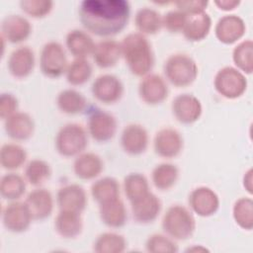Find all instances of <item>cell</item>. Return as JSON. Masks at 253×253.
<instances>
[{
    "mask_svg": "<svg viewBox=\"0 0 253 253\" xmlns=\"http://www.w3.org/2000/svg\"><path fill=\"white\" fill-rule=\"evenodd\" d=\"M78 15L86 32L111 39L127 26L130 5L126 0H84L79 5Z\"/></svg>",
    "mask_w": 253,
    "mask_h": 253,
    "instance_id": "1",
    "label": "cell"
},
{
    "mask_svg": "<svg viewBox=\"0 0 253 253\" xmlns=\"http://www.w3.org/2000/svg\"><path fill=\"white\" fill-rule=\"evenodd\" d=\"M121 46L122 57L132 75L144 77L150 73L154 66V52L145 36L130 33L123 39Z\"/></svg>",
    "mask_w": 253,
    "mask_h": 253,
    "instance_id": "2",
    "label": "cell"
},
{
    "mask_svg": "<svg viewBox=\"0 0 253 253\" xmlns=\"http://www.w3.org/2000/svg\"><path fill=\"white\" fill-rule=\"evenodd\" d=\"M161 226L164 233L174 240H187L195 232L196 219L193 212L184 206L172 205L163 214Z\"/></svg>",
    "mask_w": 253,
    "mask_h": 253,
    "instance_id": "3",
    "label": "cell"
},
{
    "mask_svg": "<svg viewBox=\"0 0 253 253\" xmlns=\"http://www.w3.org/2000/svg\"><path fill=\"white\" fill-rule=\"evenodd\" d=\"M165 80L177 88L192 85L198 77L199 68L193 57L186 53L171 54L164 62Z\"/></svg>",
    "mask_w": 253,
    "mask_h": 253,
    "instance_id": "4",
    "label": "cell"
},
{
    "mask_svg": "<svg viewBox=\"0 0 253 253\" xmlns=\"http://www.w3.org/2000/svg\"><path fill=\"white\" fill-rule=\"evenodd\" d=\"M54 146L61 156L76 157L88 146V131L80 124H66L57 131Z\"/></svg>",
    "mask_w": 253,
    "mask_h": 253,
    "instance_id": "5",
    "label": "cell"
},
{
    "mask_svg": "<svg viewBox=\"0 0 253 253\" xmlns=\"http://www.w3.org/2000/svg\"><path fill=\"white\" fill-rule=\"evenodd\" d=\"M247 79L241 71L232 66L220 68L214 78L213 87L215 91L225 99L234 100L241 97L247 89Z\"/></svg>",
    "mask_w": 253,
    "mask_h": 253,
    "instance_id": "6",
    "label": "cell"
},
{
    "mask_svg": "<svg viewBox=\"0 0 253 253\" xmlns=\"http://www.w3.org/2000/svg\"><path fill=\"white\" fill-rule=\"evenodd\" d=\"M66 51L58 42H47L40 54V69L48 78H58L65 74L68 66Z\"/></svg>",
    "mask_w": 253,
    "mask_h": 253,
    "instance_id": "7",
    "label": "cell"
},
{
    "mask_svg": "<svg viewBox=\"0 0 253 253\" xmlns=\"http://www.w3.org/2000/svg\"><path fill=\"white\" fill-rule=\"evenodd\" d=\"M125 87L122 80L111 73L101 74L95 78L91 86L93 97L100 103L112 105L119 102L124 95Z\"/></svg>",
    "mask_w": 253,
    "mask_h": 253,
    "instance_id": "8",
    "label": "cell"
},
{
    "mask_svg": "<svg viewBox=\"0 0 253 253\" xmlns=\"http://www.w3.org/2000/svg\"><path fill=\"white\" fill-rule=\"evenodd\" d=\"M117 130L118 121L111 113L97 110L90 114L87 122V131L95 141L108 142L113 139Z\"/></svg>",
    "mask_w": 253,
    "mask_h": 253,
    "instance_id": "9",
    "label": "cell"
},
{
    "mask_svg": "<svg viewBox=\"0 0 253 253\" xmlns=\"http://www.w3.org/2000/svg\"><path fill=\"white\" fill-rule=\"evenodd\" d=\"M32 214L25 202H10L2 211V222L4 227L13 233H22L29 229Z\"/></svg>",
    "mask_w": 253,
    "mask_h": 253,
    "instance_id": "10",
    "label": "cell"
},
{
    "mask_svg": "<svg viewBox=\"0 0 253 253\" xmlns=\"http://www.w3.org/2000/svg\"><path fill=\"white\" fill-rule=\"evenodd\" d=\"M138 95L140 100L147 105H159L169 95L167 81L159 74L149 73L140 80L138 84Z\"/></svg>",
    "mask_w": 253,
    "mask_h": 253,
    "instance_id": "11",
    "label": "cell"
},
{
    "mask_svg": "<svg viewBox=\"0 0 253 253\" xmlns=\"http://www.w3.org/2000/svg\"><path fill=\"white\" fill-rule=\"evenodd\" d=\"M184 139L179 130L173 127L160 128L153 138L154 152L166 159L177 157L183 150Z\"/></svg>",
    "mask_w": 253,
    "mask_h": 253,
    "instance_id": "12",
    "label": "cell"
},
{
    "mask_svg": "<svg viewBox=\"0 0 253 253\" xmlns=\"http://www.w3.org/2000/svg\"><path fill=\"white\" fill-rule=\"evenodd\" d=\"M188 203L193 212L202 217L213 215L219 209L218 195L210 187L200 186L191 191Z\"/></svg>",
    "mask_w": 253,
    "mask_h": 253,
    "instance_id": "13",
    "label": "cell"
},
{
    "mask_svg": "<svg viewBox=\"0 0 253 253\" xmlns=\"http://www.w3.org/2000/svg\"><path fill=\"white\" fill-rule=\"evenodd\" d=\"M171 111L174 118L183 125L196 123L203 114L201 101L193 94L184 93L177 95L171 104Z\"/></svg>",
    "mask_w": 253,
    "mask_h": 253,
    "instance_id": "14",
    "label": "cell"
},
{
    "mask_svg": "<svg viewBox=\"0 0 253 253\" xmlns=\"http://www.w3.org/2000/svg\"><path fill=\"white\" fill-rule=\"evenodd\" d=\"M120 142L126 154L131 156L141 155L148 147V132L142 125L129 124L122 130Z\"/></svg>",
    "mask_w": 253,
    "mask_h": 253,
    "instance_id": "15",
    "label": "cell"
},
{
    "mask_svg": "<svg viewBox=\"0 0 253 253\" xmlns=\"http://www.w3.org/2000/svg\"><path fill=\"white\" fill-rule=\"evenodd\" d=\"M88 203L85 189L79 184H67L59 188L56 194V205L59 211L82 213Z\"/></svg>",
    "mask_w": 253,
    "mask_h": 253,
    "instance_id": "16",
    "label": "cell"
},
{
    "mask_svg": "<svg viewBox=\"0 0 253 253\" xmlns=\"http://www.w3.org/2000/svg\"><path fill=\"white\" fill-rule=\"evenodd\" d=\"M35 64L34 50L28 45H21L10 53L7 60V69L14 78L25 79L32 74Z\"/></svg>",
    "mask_w": 253,
    "mask_h": 253,
    "instance_id": "17",
    "label": "cell"
},
{
    "mask_svg": "<svg viewBox=\"0 0 253 253\" xmlns=\"http://www.w3.org/2000/svg\"><path fill=\"white\" fill-rule=\"evenodd\" d=\"M246 25L243 19L237 15L229 14L222 16L214 27L215 38L224 44H232L243 38Z\"/></svg>",
    "mask_w": 253,
    "mask_h": 253,
    "instance_id": "18",
    "label": "cell"
},
{
    "mask_svg": "<svg viewBox=\"0 0 253 253\" xmlns=\"http://www.w3.org/2000/svg\"><path fill=\"white\" fill-rule=\"evenodd\" d=\"M32 34L30 21L21 15H8L1 22V39L17 44L25 42Z\"/></svg>",
    "mask_w": 253,
    "mask_h": 253,
    "instance_id": "19",
    "label": "cell"
},
{
    "mask_svg": "<svg viewBox=\"0 0 253 253\" xmlns=\"http://www.w3.org/2000/svg\"><path fill=\"white\" fill-rule=\"evenodd\" d=\"M162 203L151 191L138 201L130 204L131 215L134 221L140 224H148L157 219L161 212Z\"/></svg>",
    "mask_w": 253,
    "mask_h": 253,
    "instance_id": "20",
    "label": "cell"
},
{
    "mask_svg": "<svg viewBox=\"0 0 253 253\" xmlns=\"http://www.w3.org/2000/svg\"><path fill=\"white\" fill-rule=\"evenodd\" d=\"M33 117L26 112H17L4 121V129L7 135L16 141L30 139L35 132Z\"/></svg>",
    "mask_w": 253,
    "mask_h": 253,
    "instance_id": "21",
    "label": "cell"
},
{
    "mask_svg": "<svg viewBox=\"0 0 253 253\" xmlns=\"http://www.w3.org/2000/svg\"><path fill=\"white\" fill-rule=\"evenodd\" d=\"M25 203L27 204L34 220H43L50 216L53 211L54 200L51 193L44 188L31 191Z\"/></svg>",
    "mask_w": 253,
    "mask_h": 253,
    "instance_id": "22",
    "label": "cell"
},
{
    "mask_svg": "<svg viewBox=\"0 0 253 253\" xmlns=\"http://www.w3.org/2000/svg\"><path fill=\"white\" fill-rule=\"evenodd\" d=\"M92 57L99 68L114 67L122 57L121 42L113 39H104L96 42Z\"/></svg>",
    "mask_w": 253,
    "mask_h": 253,
    "instance_id": "23",
    "label": "cell"
},
{
    "mask_svg": "<svg viewBox=\"0 0 253 253\" xmlns=\"http://www.w3.org/2000/svg\"><path fill=\"white\" fill-rule=\"evenodd\" d=\"M104 170L102 158L94 152H82L73 162V172L75 176L84 181L94 180L100 176Z\"/></svg>",
    "mask_w": 253,
    "mask_h": 253,
    "instance_id": "24",
    "label": "cell"
},
{
    "mask_svg": "<svg viewBox=\"0 0 253 253\" xmlns=\"http://www.w3.org/2000/svg\"><path fill=\"white\" fill-rule=\"evenodd\" d=\"M102 222L110 228H121L127 221V210L121 197L99 205Z\"/></svg>",
    "mask_w": 253,
    "mask_h": 253,
    "instance_id": "25",
    "label": "cell"
},
{
    "mask_svg": "<svg viewBox=\"0 0 253 253\" xmlns=\"http://www.w3.org/2000/svg\"><path fill=\"white\" fill-rule=\"evenodd\" d=\"M96 42L86 31L74 29L65 37V46L74 58H87L92 55Z\"/></svg>",
    "mask_w": 253,
    "mask_h": 253,
    "instance_id": "26",
    "label": "cell"
},
{
    "mask_svg": "<svg viewBox=\"0 0 253 253\" xmlns=\"http://www.w3.org/2000/svg\"><path fill=\"white\" fill-rule=\"evenodd\" d=\"M211 29V18L207 12L187 15L186 23L182 31L183 36L189 42H201L208 37Z\"/></svg>",
    "mask_w": 253,
    "mask_h": 253,
    "instance_id": "27",
    "label": "cell"
},
{
    "mask_svg": "<svg viewBox=\"0 0 253 253\" xmlns=\"http://www.w3.org/2000/svg\"><path fill=\"white\" fill-rule=\"evenodd\" d=\"M54 229L64 239H74L83 230V219L80 212L59 211L54 218Z\"/></svg>",
    "mask_w": 253,
    "mask_h": 253,
    "instance_id": "28",
    "label": "cell"
},
{
    "mask_svg": "<svg viewBox=\"0 0 253 253\" xmlns=\"http://www.w3.org/2000/svg\"><path fill=\"white\" fill-rule=\"evenodd\" d=\"M56 106L58 110L66 115L75 116L83 113L87 107L85 96L75 89H63L56 97Z\"/></svg>",
    "mask_w": 253,
    "mask_h": 253,
    "instance_id": "29",
    "label": "cell"
},
{
    "mask_svg": "<svg viewBox=\"0 0 253 253\" xmlns=\"http://www.w3.org/2000/svg\"><path fill=\"white\" fill-rule=\"evenodd\" d=\"M134 25L137 33L145 37L153 36L162 29V16L153 8L143 7L136 12Z\"/></svg>",
    "mask_w": 253,
    "mask_h": 253,
    "instance_id": "30",
    "label": "cell"
},
{
    "mask_svg": "<svg viewBox=\"0 0 253 253\" xmlns=\"http://www.w3.org/2000/svg\"><path fill=\"white\" fill-rule=\"evenodd\" d=\"M91 196L98 204H104L120 197L121 187L118 180L114 177L106 176L96 180L91 186Z\"/></svg>",
    "mask_w": 253,
    "mask_h": 253,
    "instance_id": "31",
    "label": "cell"
},
{
    "mask_svg": "<svg viewBox=\"0 0 253 253\" xmlns=\"http://www.w3.org/2000/svg\"><path fill=\"white\" fill-rule=\"evenodd\" d=\"M179 178V169L175 164L164 162L156 165L151 172V181L159 191H168L175 186Z\"/></svg>",
    "mask_w": 253,
    "mask_h": 253,
    "instance_id": "32",
    "label": "cell"
},
{
    "mask_svg": "<svg viewBox=\"0 0 253 253\" xmlns=\"http://www.w3.org/2000/svg\"><path fill=\"white\" fill-rule=\"evenodd\" d=\"M26 179L21 175L10 172L1 177L0 195L4 200L19 201L26 193Z\"/></svg>",
    "mask_w": 253,
    "mask_h": 253,
    "instance_id": "33",
    "label": "cell"
},
{
    "mask_svg": "<svg viewBox=\"0 0 253 253\" xmlns=\"http://www.w3.org/2000/svg\"><path fill=\"white\" fill-rule=\"evenodd\" d=\"M123 189L126 198L130 204L138 201L150 192L147 178L137 172L129 173L124 178Z\"/></svg>",
    "mask_w": 253,
    "mask_h": 253,
    "instance_id": "34",
    "label": "cell"
},
{
    "mask_svg": "<svg viewBox=\"0 0 253 253\" xmlns=\"http://www.w3.org/2000/svg\"><path fill=\"white\" fill-rule=\"evenodd\" d=\"M26 149L17 143H4L0 149V164L3 169L15 171L27 161Z\"/></svg>",
    "mask_w": 253,
    "mask_h": 253,
    "instance_id": "35",
    "label": "cell"
},
{
    "mask_svg": "<svg viewBox=\"0 0 253 253\" xmlns=\"http://www.w3.org/2000/svg\"><path fill=\"white\" fill-rule=\"evenodd\" d=\"M126 247L127 242L125 236L111 231L99 234L93 244V250L96 253H122Z\"/></svg>",
    "mask_w": 253,
    "mask_h": 253,
    "instance_id": "36",
    "label": "cell"
},
{
    "mask_svg": "<svg viewBox=\"0 0 253 253\" xmlns=\"http://www.w3.org/2000/svg\"><path fill=\"white\" fill-rule=\"evenodd\" d=\"M24 176L29 184L40 187L50 178L51 167L49 163L43 159H32L26 164Z\"/></svg>",
    "mask_w": 253,
    "mask_h": 253,
    "instance_id": "37",
    "label": "cell"
},
{
    "mask_svg": "<svg viewBox=\"0 0 253 253\" xmlns=\"http://www.w3.org/2000/svg\"><path fill=\"white\" fill-rule=\"evenodd\" d=\"M93 74V67L86 58H74L65 71L67 82L72 86H81L87 83Z\"/></svg>",
    "mask_w": 253,
    "mask_h": 253,
    "instance_id": "38",
    "label": "cell"
},
{
    "mask_svg": "<svg viewBox=\"0 0 253 253\" xmlns=\"http://www.w3.org/2000/svg\"><path fill=\"white\" fill-rule=\"evenodd\" d=\"M232 60L239 71L251 74L253 71V42L244 40L232 50Z\"/></svg>",
    "mask_w": 253,
    "mask_h": 253,
    "instance_id": "39",
    "label": "cell"
},
{
    "mask_svg": "<svg viewBox=\"0 0 253 253\" xmlns=\"http://www.w3.org/2000/svg\"><path fill=\"white\" fill-rule=\"evenodd\" d=\"M232 216L235 223L242 229L253 228V201L249 197H241L232 207Z\"/></svg>",
    "mask_w": 253,
    "mask_h": 253,
    "instance_id": "40",
    "label": "cell"
},
{
    "mask_svg": "<svg viewBox=\"0 0 253 253\" xmlns=\"http://www.w3.org/2000/svg\"><path fill=\"white\" fill-rule=\"evenodd\" d=\"M145 250L149 253H176L178 245L176 240L166 234L154 233L147 237Z\"/></svg>",
    "mask_w": 253,
    "mask_h": 253,
    "instance_id": "41",
    "label": "cell"
},
{
    "mask_svg": "<svg viewBox=\"0 0 253 253\" xmlns=\"http://www.w3.org/2000/svg\"><path fill=\"white\" fill-rule=\"evenodd\" d=\"M20 7L29 17L42 19L49 15L53 8V2L49 0H22Z\"/></svg>",
    "mask_w": 253,
    "mask_h": 253,
    "instance_id": "42",
    "label": "cell"
},
{
    "mask_svg": "<svg viewBox=\"0 0 253 253\" xmlns=\"http://www.w3.org/2000/svg\"><path fill=\"white\" fill-rule=\"evenodd\" d=\"M186 19L187 15L178 9L168 11L162 16V28L172 34L182 33Z\"/></svg>",
    "mask_w": 253,
    "mask_h": 253,
    "instance_id": "43",
    "label": "cell"
},
{
    "mask_svg": "<svg viewBox=\"0 0 253 253\" xmlns=\"http://www.w3.org/2000/svg\"><path fill=\"white\" fill-rule=\"evenodd\" d=\"M19 101L12 93H2L0 96V118L5 121L18 112Z\"/></svg>",
    "mask_w": 253,
    "mask_h": 253,
    "instance_id": "44",
    "label": "cell"
},
{
    "mask_svg": "<svg viewBox=\"0 0 253 253\" xmlns=\"http://www.w3.org/2000/svg\"><path fill=\"white\" fill-rule=\"evenodd\" d=\"M174 5L177 7L178 10L182 11L186 15H191V14L206 12V9L209 5V2L204 1V0L178 1V2H175Z\"/></svg>",
    "mask_w": 253,
    "mask_h": 253,
    "instance_id": "45",
    "label": "cell"
},
{
    "mask_svg": "<svg viewBox=\"0 0 253 253\" xmlns=\"http://www.w3.org/2000/svg\"><path fill=\"white\" fill-rule=\"evenodd\" d=\"M240 1L239 0H217V1H214L213 4L219 9V10H222V11H232L234 10L235 8H237L239 5H240Z\"/></svg>",
    "mask_w": 253,
    "mask_h": 253,
    "instance_id": "46",
    "label": "cell"
},
{
    "mask_svg": "<svg viewBox=\"0 0 253 253\" xmlns=\"http://www.w3.org/2000/svg\"><path fill=\"white\" fill-rule=\"evenodd\" d=\"M252 174H253V171L252 169H248L245 173H244V176H243V187L244 189L251 195L252 194Z\"/></svg>",
    "mask_w": 253,
    "mask_h": 253,
    "instance_id": "47",
    "label": "cell"
},
{
    "mask_svg": "<svg viewBox=\"0 0 253 253\" xmlns=\"http://www.w3.org/2000/svg\"><path fill=\"white\" fill-rule=\"evenodd\" d=\"M186 251L187 252H206V251H209V249H207L203 245H198V246L193 245L192 247H189Z\"/></svg>",
    "mask_w": 253,
    "mask_h": 253,
    "instance_id": "48",
    "label": "cell"
}]
</instances>
